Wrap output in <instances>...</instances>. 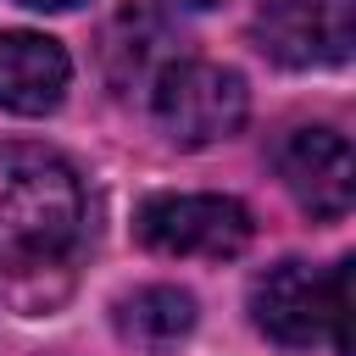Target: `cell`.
Here are the masks:
<instances>
[{
    "mask_svg": "<svg viewBox=\"0 0 356 356\" xmlns=\"http://www.w3.org/2000/svg\"><path fill=\"white\" fill-rule=\"evenodd\" d=\"M250 312H256V328L273 334L278 345H312V339H323V328L334 317V267L317 273L306 261H278L273 273L256 278Z\"/></svg>",
    "mask_w": 356,
    "mask_h": 356,
    "instance_id": "6",
    "label": "cell"
},
{
    "mask_svg": "<svg viewBox=\"0 0 356 356\" xmlns=\"http://www.w3.org/2000/svg\"><path fill=\"white\" fill-rule=\"evenodd\" d=\"M195 328V295L172 289V284H150L134 289L128 300H117V334L145 345V350H167Z\"/></svg>",
    "mask_w": 356,
    "mask_h": 356,
    "instance_id": "8",
    "label": "cell"
},
{
    "mask_svg": "<svg viewBox=\"0 0 356 356\" xmlns=\"http://www.w3.org/2000/svg\"><path fill=\"white\" fill-rule=\"evenodd\" d=\"M172 6H189V11H206V6H217V0H172Z\"/></svg>",
    "mask_w": 356,
    "mask_h": 356,
    "instance_id": "10",
    "label": "cell"
},
{
    "mask_svg": "<svg viewBox=\"0 0 356 356\" xmlns=\"http://www.w3.org/2000/svg\"><path fill=\"white\" fill-rule=\"evenodd\" d=\"M83 189L44 145H0V273L50 267L78 245Z\"/></svg>",
    "mask_w": 356,
    "mask_h": 356,
    "instance_id": "1",
    "label": "cell"
},
{
    "mask_svg": "<svg viewBox=\"0 0 356 356\" xmlns=\"http://www.w3.org/2000/svg\"><path fill=\"white\" fill-rule=\"evenodd\" d=\"M278 178L284 189L312 211V217H345L350 200H356V156H350V139L334 134V128H295L278 150Z\"/></svg>",
    "mask_w": 356,
    "mask_h": 356,
    "instance_id": "4",
    "label": "cell"
},
{
    "mask_svg": "<svg viewBox=\"0 0 356 356\" xmlns=\"http://www.w3.org/2000/svg\"><path fill=\"white\" fill-rule=\"evenodd\" d=\"M22 6H33V11H67V6H78V0H22Z\"/></svg>",
    "mask_w": 356,
    "mask_h": 356,
    "instance_id": "9",
    "label": "cell"
},
{
    "mask_svg": "<svg viewBox=\"0 0 356 356\" xmlns=\"http://www.w3.org/2000/svg\"><path fill=\"white\" fill-rule=\"evenodd\" d=\"M134 234L161 256H239L250 245V211L228 195H156L139 206Z\"/></svg>",
    "mask_w": 356,
    "mask_h": 356,
    "instance_id": "3",
    "label": "cell"
},
{
    "mask_svg": "<svg viewBox=\"0 0 356 356\" xmlns=\"http://www.w3.org/2000/svg\"><path fill=\"white\" fill-rule=\"evenodd\" d=\"M150 106H156V122L172 145H217L228 139L239 122H245V78L234 67H217V61H167L156 72V89H150Z\"/></svg>",
    "mask_w": 356,
    "mask_h": 356,
    "instance_id": "2",
    "label": "cell"
},
{
    "mask_svg": "<svg viewBox=\"0 0 356 356\" xmlns=\"http://www.w3.org/2000/svg\"><path fill=\"white\" fill-rule=\"evenodd\" d=\"M256 44L284 67H323L350 56V0H261Z\"/></svg>",
    "mask_w": 356,
    "mask_h": 356,
    "instance_id": "5",
    "label": "cell"
},
{
    "mask_svg": "<svg viewBox=\"0 0 356 356\" xmlns=\"http://www.w3.org/2000/svg\"><path fill=\"white\" fill-rule=\"evenodd\" d=\"M67 50L44 33H0V111L44 117L67 95Z\"/></svg>",
    "mask_w": 356,
    "mask_h": 356,
    "instance_id": "7",
    "label": "cell"
}]
</instances>
